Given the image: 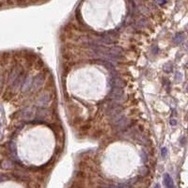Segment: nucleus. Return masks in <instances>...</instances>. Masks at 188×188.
<instances>
[{
    "instance_id": "1",
    "label": "nucleus",
    "mask_w": 188,
    "mask_h": 188,
    "mask_svg": "<svg viewBox=\"0 0 188 188\" xmlns=\"http://www.w3.org/2000/svg\"><path fill=\"white\" fill-rule=\"evenodd\" d=\"M104 110H106V115H108L110 117H113V116L122 113L121 106L119 102H116V101H111V102L106 103V106Z\"/></svg>"
},
{
    "instance_id": "2",
    "label": "nucleus",
    "mask_w": 188,
    "mask_h": 188,
    "mask_svg": "<svg viewBox=\"0 0 188 188\" xmlns=\"http://www.w3.org/2000/svg\"><path fill=\"white\" fill-rule=\"evenodd\" d=\"M51 116V111L45 107H39V109L36 111L35 114V121L36 122H40L43 123L46 122L48 118Z\"/></svg>"
},
{
    "instance_id": "3",
    "label": "nucleus",
    "mask_w": 188,
    "mask_h": 188,
    "mask_svg": "<svg viewBox=\"0 0 188 188\" xmlns=\"http://www.w3.org/2000/svg\"><path fill=\"white\" fill-rule=\"evenodd\" d=\"M108 98L111 99L112 101H116V102H123L125 100V95L122 90V88H112L109 92Z\"/></svg>"
},
{
    "instance_id": "4",
    "label": "nucleus",
    "mask_w": 188,
    "mask_h": 188,
    "mask_svg": "<svg viewBox=\"0 0 188 188\" xmlns=\"http://www.w3.org/2000/svg\"><path fill=\"white\" fill-rule=\"evenodd\" d=\"M52 100V96L48 92H43L37 96V98L35 99V104L38 107H46L48 104L50 103Z\"/></svg>"
},
{
    "instance_id": "5",
    "label": "nucleus",
    "mask_w": 188,
    "mask_h": 188,
    "mask_svg": "<svg viewBox=\"0 0 188 188\" xmlns=\"http://www.w3.org/2000/svg\"><path fill=\"white\" fill-rule=\"evenodd\" d=\"M45 82V75L43 73H38L33 77L32 86H31V91L36 92L43 86Z\"/></svg>"
},
{
    "instance_id": "6",
    "label": "nucleus",
    "mask_w": 188,
    "mask_h": 188,
    "mask_svg": "<svg viewBox=\"0 0 188 188\" xmlns=\"http://www.w3.org/2000/svg\"><path fill=\"white\" fill-rule=\"evenodd\" d=\"M130 122H131V121H129L127 118L123 117L121 121H119L115 124H113L112 126H113V129L116 132H122V131H125V129H126L127 127H129Z\"/></svg>"
},
{
    "instance_id": "7",
    "label": "nucleus",
    "mask_w": 188,
    "mask_h": 188,
    "mask_svg": "<svg viewBox=\"0 0 188 188\" xmlns=\"http://www.w3.org/2000/svg\"><path fill=\"white\" fill-rule=\"evenodd\" d=\"M36 114L34 112V109L32 107H25L20 111V117L21 119H23L25 121H29L33 119L34 115Z\"/></svg>"
},
{
    "instance_id": "8",
    "label": "nucleus",
    "mask_w": 188,
    "mask_h": 188,
    "mask_svg": "<svg viewBox=\"0 0 188 188\" xmlns=\"http://www.w3.org/2000/svg\"><path fill=\"white\" fill-rule=\"evenodd\" d=\"M164 184H165V185H166V188H174L173 180L170 177L169 174H168V173L164 175Z\"/></svg>"
},
{
    "instance_id": "9",
    "label": "nucleus",
    "mask_w": 188,
    "mask_h": 188,
    "mask_svg": "<svg viewBox=\"0 0 188 188\" xmlns=\"http://www.w3.org/2000/svg\"><path fill=\"white\" fill-rule=\"evenodd\" d=\"M137 10L139 12H141L142 14H148V13L150 12L149 9L147 8V7H145V6H139L137 8Z\"/></svg>"
},
{
    "instance_id": "10",
    "label": "nucleus",
    "mask_w": 188,
    "mask_h": 188,
    "mask_svg": "<svg viewBox=\"0 0 188 188\" xmlns=\"http://www.w3.org/2000/svg\"><path fill=\"white\" fill-rule=\"evenodd\" d=\"M164 71L166 73H171L172 72V69H173V66L171 63H166V65H164Z\"/></svg>"
},
{
    "instance_id": "11",
    "label": "nucleus",
    "mask_w": 188,
    "mask_h": 188,
    "mask_svg": "<svg viewBox=\"0 0 188 188\" xmlns=\"http://www.w3.org/2000/svg\"><path fill=\"white\" fill-rule=\"evenodd\" d=\"M184 40V36L182 34H177L175 38H174V41H175L176 43H182V41Z\"/></svg>"
},
{
    "instance_id": "12",
    "label": "nucleus",
    "mask_w": 188,
    "mask_h": 188,
    "mask_svg": "<svg viewBox=\"0 0 188 188\" xmlns=\"http://www.w3.org/2000/svg\"><path fill=\"white\" fill-rule=\"evenodd\" d=\"M175 79H176L177 81H181V80L183 79V74L181 73L180 72L176 73V74H175Z\"/></svg>"
},
{
    "instance_id": "13",
    "label": "nucleus",
    "mask_w": 188,
    "mask_h": 188,
    "mask_svg": "<svg viewBox=\"0 0 188 188\" xmlns=\"http://www.w3.org/2000/svg\"><path fill=\"white\" fill-rule=\"evenodd\" d=\"M161 152H162V156H163V157H165L166 154H168V150H166V148H163V149H162V151H161Z\"/></svg>"
},
{
    "instance_id": "14",
    "label": "nucleus",
    "mask_w": 188,
    "mask_h": 188,
    "mask_svg": "<svg viewBox=\"0 0 188 188\" xmlns=\"http://www.w3.org/2000/svg\"><path fill=\"white\" fill-rule=\"evenodd\" d=\"M118 188H132L130 185H128V184H120V185H118Z\"/></svg>"
},
{
    "instance_id": "15",
    "label": "nucleus",
    "mask_w": 188,
    "mask_h": 188,
    "mask_svg": "<svg viewBox=\"0 0 188 188\" xmlns=\"http://www.w3.org/2000/svg\"><path fill=\"white\" fill-rule=\"evenodd\" d=\"M176 123H177V121H176L175 120H171V121H170V124L173 125V126H174V125H176Z\"/></svg>"
},
{
    "instance_id": "16",
    "label": "nucleus",
    "mask_w": 188,
    "mask_h": 188,
    "mask_svg": "<svg viewBox=\"0 0 188 188\" xmlns=\"http://www.w3.org/2000/svg\"><path fill=\"white\" fill-rule=\"evenodd\" d=\"M154 188H160V185H159V184H155Z\"/></svg>"
},
{
    "instance_id": "17",
    "label": "nucleus",
    "mask_w": 188,
    "mask_h": 188,
    "mask_svg": "<svg viewBox=\"0 0 188 188\" xmlns=\"http://www.w3.org/2000/svg\"><path fill=\"white\" fill-rule=\"evenodd\" d=\"M186 48H187V50H188V43H186Z\"/></svg>"
}]
</instances>
